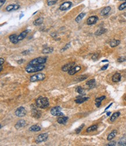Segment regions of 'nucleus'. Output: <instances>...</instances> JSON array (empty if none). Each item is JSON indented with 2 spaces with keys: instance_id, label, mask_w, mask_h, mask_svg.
<instances>
[{
  "instance_id": "obj_1",
  "label": "nucleus",
  "mask_w": 126,
  "mask_h": 146,
  "mask_svg": "<svg viewBox=\"0 0 126 146\" xmlns=\"http://www.w3.org/2000/svg\"><path fill=\"white\" fill-rule=\"evenodd\" d=\"M35 104L37 107L40 108L45 109L48 107L50 105V102L46 97H40L35 101Z\"/></svg>"
},
{
  "instance_id": "obj_2",
  "label": "nucleus",
  "mask_w": 126,
  "mask_h": 146,
  "mask_svg": "<svg viewBox=\"0 0 126 146\" xmlns=\"http://www.w3.org/2000/svg\"><path fill=\"white\" fill-rule=\"evenodd\" d=\"M45 68V65H33L28 64L26 67L25 69L27 73H34V72H40L42 71Z\"/></svg>"
},
{
  "instance_id": "obj_3",
  "label": "nucleus",
  "mask_w": 126,
  "mask_h": 146,
  "mask_svg": "<svg viewBox=\"0 0 126 146\" xmlns=\"http://www.w3.org/2000/svg\"><path fill=\"white\" fill-rule=\"evenodd\" d=\"M46 57H38L37 58L31 60L29 64L33 65H43L46 62Z\"/></svg>"
},
{
  "instance_id": "obj_4",
  "label": "nucleus",
  "mask_w": 126,
  "mask_h": 146,
  "mask_svg": "<svg viewBox=\"0 0 126 146\" xmlns=\"http://www.w3.org/2000/svg\"><path fill=\"white\" fill-rule=\"evenodd\" d=\"M46 75L44 73H37L33 76H31L30 78V80L31 82H35L37 81H42L45 79Z\"/></svg>"
},
{
  "instance_id": "obj_5",
  "label": "nucleus",
  "mask_w": 126,
  "mask_h": 146,
  "mask_svg": "<svg viewBox=\"0 0 126 146\" xmlns=\"http://www.w3.org/2000/svg\"><path fill=\"white\" fill-rule=\"evenodd\" d=\"M61 108L60 107L57 106L54 107L52 108L51 110V114H52L53 116H63V114L61 112Z\"/></svg>"
},
{
  "instance_id": "obj_6",
  "label": "nucleus",
  "mask_w": 126,
  "mask_h": 146,
  "mask_svg": "<svg viewBox=\"0 0 126 146\" xmlns=\"http://www.w3.org/2000/svg\"><path fill=\"white\" fill-rule=\"evenodd\" d=\"M48 137V134L47 133H41V134H39L37 137V138H35V142L37 144H38V143H42V142L46 141L47 140Z\"/></svg>"
},
{
  "instance_id": "obj_7",
  "label": "nucleus",
  "mask_w": 126,
  "mask_h": 146,
  "mask_svg": "<svg viewBox=\"0 0 126 146\" xmlns=\"http://www.w3.org/2000/svg\"><path fill=\"white\" fill-rule=\"evenodd\" d=\"M27 111L23 107H20L15 111V115L18 117H23L26 115Z\"/></svg>"
},
{
  "instance_id": "obj_8",
  "label": "nucleus",
  "mask_w": 126,
  "mask_h": 146,
  "mask_svg": "<svg viewBox=\"0 0 126 146\" xmlns=\"http://www.w3.org/2000/svg\"><path fill=\"white\" fill-rule=\"evenodd\" d=\"M72 5V2H70V1H68V2H65L61 4L60 6L59 9L61 11H66L69 9Z\"/></svg>"
},
{
  "instance_id": "obj_9",
  "label": "nucleus",
  "mask_w": 126,
  "mask_h": 146,
  "mask_svg": "<svg viewBox=\"0 0 126 146\" xmlns=\"http://www.w3.org/2000/svg\"><path fill=\"white\" fill-rule=\"evenodd\" d=\"M98 16H92L88 18V19H87V23L88 25H92V24H95L98 21Z\"/></svg>"
},
{
  "instance_id": "obj_10",
  "label": "nucleus",
  "mask_w": 126,
  "mask_h": 146,
  "mask_svg": "<svg viewBox=\"0 0 126 146\" xmlns=\"http://www.w3.org/2000/svg\"><path fill=\"white\" fill-rule=\"evenodd\" d=\"M81 70V67L80 66H76V67H72L69 71H68V74L69 75H73L76 74V73H77L78 72H79Z\"/></svg>"
},
{
  "instance_id": "obj_11",
  "label": "nucleus",
  "mask_w": 126,
  "mask_h": 146,
  "mask_svg": "<svg viewBox=\"0 0 126 146\" xmlns=\"http://www.w3.org/2000/svg\"><path fill=\"white\" fill-rule=\"evenodd\" d=\"M74 64H75L74 62H70V63H67L62 67V70L64 72H68L72 67H73Z\"/></svg>"
},
{
  "instance_id": "obj_12",
  "label": "nucleus",
  "mask_w": 126,
  "mask_h": 146,
  "mask_svg": "<svg viewBox=\"0 0 126 146\" xmlns=\"http://www.w3.org/2000/svg\"><path fill=\"white\" fill-rule=\"evenodd\" d=\"M31 114H32V116H33L35 118H41V111H40L39 110H37L36 108H34L32 109V111H31Z\"/></svg>"
},
{
  "instance_id": "obj_13",
  "label": "nucleus",
  "mask_w": 126,
  "mask_h": 146,
  "mask_svg": "<svg viewBox=\"0 0 126 146\" xmlns=\"http://www.w3.org/2000/svg\"><path fill=\"white\" fill-rule=\"evenodd\" d=\"M26 124V121H24V120L23 119L19 120V121L16 123L15 127V128L16 129H19L22 128V127H24V126H25Z\"/></svg>"
},
{
  "instance_id": "obj_14",
  "label": "nucleus",
  "mask_w": 126,
  "mask_h": 146,
  "mask_svg": "<svg viewBox=\"0 0 126 146\" xmlns=\"http://www.w3.org/2000/svg\"><path fill=\"white\" fill-rule=\"evenodd\" d=\"M18 37V36H17L16 34H12V35L9 36V39L12 43L16 44H17L18 42H19Z\"/></svg>"
},
{
  "instance_id": "obj_15",
  "label": "nucleus",
  "mask_w": 126,
  "mask_h": 146,
  "mask_svg": "<svg viewBox=\"0 0 126 146\" xmlns=\"http://www.w3.org/2000/svg\"><path fill=\"white\" fill-rule=\"evenodd\" d=\"M122 79V75L119 73H116L115 75H113L112 78V80L113 82L117 83V82H120Z\"/></svg>"
},
{
  "instance_id": "obj_16",
  "label": "nucleus",
  "mask_w": 126,
  "mask_h": 146,
  "mask_svg": "<svg viewBox=\"0 0 126 146\" xmlns=\"http://www.w3.org/2000/svg\"><path fill=\"white\" fill-rule=\"evenodd\" d=\"M30 31V30H25V31L23 32L22 33H21L18 36V40H19V41H21V40H23V39H24V38L27 36L28 33H29Z\"/></svg>"
},
{
  "instance_id": "obj_17",
  "label": "nucleus",
  "mask_w": 126,
  "mask_h": 146,
  "mask_svg": "<svg viewBox=\"0 0 126 146\" xmlns=\"http://www.w3.org/2000/svg\"><path fill=\"white\" fill-rule=\"evenodd\" d=\"M68 117L67 116H62V117H59L58 119H57V122L60 124H66L68 122Z\"/></svg>"
},
{
  "instance_id": "obj_18",
  "label": "nucleus",
  "mask_w": 126,
  "mask_h": 146,
  "mask_svg": "<svg viewBox=\"0 0 126 146\" xmlns=\"http://www.w3.org/2000/svg\"><path fill=\"white\" fill-rule=\"evenodd\" d=\"M86 84L90 88V89H93L96 86V81L94 79L90 80L88 81L86 83Z\"/></svg>"
},
{
  "instance_id": "obj_19",
  "label": "nucleus",
  "mask_w": 126,
  "mask_h": 146,
  "mask_svg": "<svg viewBox=\"0 0 126 146\" xmlns=\"http://www.w3.org/2000/svg\"><path fill=\"white\" fill-rule=\"evenodd\" d=\"M89 97H77L76 100H75V102L77 104H81V103L87 101Z\"/></svg>"
},
{
  "instance_id": "obj_20",
  "label": "nucleus",
  "mask_w": 126,
  "mask_h": 146,
  "mask_svg": "<svg viewBox=\"0 0 126 146\" xmlns=\"http://www.w3.org/2000/svg\"><path fill=\"white\" fill-rule=\"evenodd\" d=\"M111 7H106L105 8H104L101 12V15L102 16H105L107 14H108L109 12L111 11Z\"/></svg>"
},
{
  "instance_id": "obj_21",
  "label": "nucleus",
  "mask_w": 126,
  "mask_h": 146,
  "mask_svg": "<svg viewBox=\"0 0 126 146\" xmlns=\"http://www.w3.org/2000/svg\"><path fill=\"white\" fill-rule=\"evenodd\" d=\"M41 127L38 125H33L29 128V130L31 132H39L41 130Z\"/></svg>"
},
{
  "instance_id": "obj_22",
  "label": "nucleus",
  "mask_w": 126,
  "mask_h": 146,
  "mask_svg": "<svg viewBox=\"0 0 126 146\" xmlns=\"http://www.w3.org/2000/svg\"><path fill=\"white\" fill-rule=\"evenodd\" d=\"M117 132L116 130H113L108 135V136H107V140L110 141V140H111L113 139L115 136H116V134H117Z\"/></svg>"
},
{
  "instance_id": "obj_23",
  "label": "nucleus",
  "mask_w": 126,
  "mask_h": 146,
  "mask_svg": "<svg viewBox=\"0 0 126 146\" xmlns=\"http://www.w3.org/2000/svg\"><path fill=\"white\" fill-rule=\"evenodd\" d=\"M106 31H107V30L105 29V28H100L98 30H97V31L95 32V34L97 36H101L105 33H106Z\"/></svg>"
},
{
  "instance_id": "obj_24",
  "label": "nucleus",
  "mask_w": 126,
  "mask_h": 146,
  "mask_svg": "<svg viewBox=\"0 0 126 146\" xmlns=\"http://www.w3.org/2000/svg\"><path fill=\"white\" fill-rule=\"evenodd\" d=\"M43 21H44V18L41 17V18H38V19H37L36 20H35L33 22V24L35 26H39L43 23Z\"/></svg>"
},
{
  "instance_id": "obj_25",
  "label": "nucleus",
  "mask_w": 126,
  "mask_h": 146,
  "mask_svg": "<svg viewBox=\"0 0 126 146\" xmlns=\"http://www.w3.org/2000/svg\"><path fill=\"white\" fill-rule=\"evenodd\" d=\"M97 129H98V125H92V126H90L89 127H88L86 130V132H87V133H90V132H94V131L96 130Z\"/></svg>"
},
{
  "instance_id": "obj_26",
  "label": "nucleus",
  "mask_w": 126,
  "mask_h": 146,
  "mask_svg": "<svg viewBox=\"0 0 126 146\" xmlns=\"http://www.w3.org/2000/svg\"><path fill=\"white\" fill-rule=\"evenodd\" d=\"M120 43V41L118 40H113L110 43V45L111 47H115L118 45Z\"/></svg>"
},
{
  "instance_id": "obj_27",
  "label": "nucleus",
  "mask_w": 126,
  "mask_h": 146,
  "mask_svg": "<svg viewBox=\"0 0 126 146\" xmlns=\"http://www.w3.org/2000/svg\"><path fill=\"white\" fill-rule=\"evenodd\" d=\"M120 115V112H115L114 114H113V115H112V116L111 117V122H114L115 121H116V119H117Z\"/></svg>"
},
{
  "instance_id": "obj_28",
  "label": "nucleus",
  "mask_w": 126,
  "mask_h": 146,
  "mask_svg": "<svg viewBox=\"0 0 126 146\" xmlns=\"http://www.w3.org/2000/svg\"><path fill=\"white\" fill-rule=\"evenodd\" d=\"M53 51V48L50 47L45 48L44 49L42 50V53L43 54H50Z\"/></svg>"
},
{
  "instance_id": "obj_29",
  "label": "nucleus",
  "mask_w": 126,
  "mask_h": 146,
  "mask_svg": "<svg viewBox=\"0 0 126 146\" xmlns=\"http://www.w3.org/2000/svg\"><path fill=\"white\" fill-rule=\"evenodd\" d=\"M118 145L120 146H126V137H123L120 138L119 142H118Z\"/></svg>"
},
{
  "instance_id": "obj_30",
  "label": "nucleus",
  "mask_w": 126,
  "mask_h": 146,
  "mask_svg": "<svg viewBox=\"0 0 126 146\" xmlns=\"http://www.w3.org/2000/svg\"><path fill=\"white\" fill-rule=\"evenodd\" d=\"M85 16V13H81L80 14H79V15L77 16V18H76V22L77 23H79L81 20L83 19V18H84Z\"/></svg>"
},
{
  "instance_id": "obj_31",
  "label": "nucleus",
  "mask_w": 126,
  "mask_h": 146,
  "mask_svg": "<svg viewBox=\"0 0 126 146\" xmlns=\"http://www.w3.org/2000/svg\"><path fill=\"white\" fill-rule=\"evenodd\" d=\"M76 91L78 93L81 94V95H85V91H84V89L82 88L81 86H79L76 88Z\"/></svg>"
},
{
  "instance_id": "obj_32",
  "label": "nucleus",
  "mask_w": 126,
  "mask_h": 146,
  "mask_svg": "<svg viewBox=\"0 0 126 146\" xmlns=\"http://www.w3.org/2000/svg\"><path fill=\"white\" fill-rule=\"evenodd\" d=\"M6 10L8 12H10L12 10H15V4H11L6 7Z\"/></svg>"
},
{
  "instance_id": "obj_33",
  "label": "nucleus",
  "mask_w": 126,
  "mask_h": 146,
  "mask_svg": "<svg viewBox=\"0 0 126 146\" xmlns=\"http://www.w3.org/2000/svg\"><path fill=\"white\" fill-rule=\"evenodd\" d=\"M88 78L87 76L86 75H83V76H79L78 78H77V80L79 81V82H80V81H83L84 80Z\"/></svg>"
},
{
  "instance_id": "obj_34",
  "label": "nucleus",
  "mask_w": 126,
  "mask_h": 146,
  "mask_svg": "<svg viewBox=\"0 0 126 146\" xmlns=\"http://www.w3.org/2000/svg\"><path fill=\"white\" fill-rule=\"evenodd\" d=\"M57 0H47V4L49 6L53 5L57 2Z\"/></svg>"
},
{
  "instance_id": "obj_35",
  "label": "nucleus",
  "mask_w": 126,
  "mask_h": 146,
  "mask_svg": "<svg viewBox=\"0 0 126 146\" xmlns=\"http://www.w3.org/2000/svg\"><path fill=\"white\" fill-rule=\"evenodd\" d=\"M84 125H85L84 124H82V125H81V126H79V127H78L77 129H76V133L77 134H79V133H80V132L82 130V129H83V127H84Z\"/></svg>"
},
{
  "instance_id": "obj_36",
  "label": "nucleus",
  "mask_w": 126,
  "mask_h": 146,
  "mask_svg": "<svg viewBox=\"0 0 126 146\" xmlns=\"http://www.w3.org/2000/svg\"><path fill=\"white\" fill-rule=\"evenodd\" d=\"M125 8H126V2H124V3H123L122 4H121L119 6V7H118V9H119L120 11L123 10V9H124Z\"/></svg>"
},
{
  "instance_id": "obj_37",
  "label": "nucleus",
  "mask_w": 126,
  "mask_h": 146,
  "mask_svg": "<svg viewBox=\"0 0 126 146\" xmlns=\"http://www.w3.org/2000/svg\"><path fill=\"white\" fill-rule=\"evenodd\" d=\"M70 47V43L67 44L64 47H63V48H62V50H61V52H63V51H66V50H67L68 48H69Z\"/></svg>"
},
{
  "instance_id": "obj_38",
  "label": "nucleus",
  "mask_w": 126,
  "mask_h": 146,
  "mask_svg": "<svg viewBox=\"0 0 126 146\" xmlns=\"http://www.w3.org/2000/svg\"><path fill=\"white\" fill-rule=\"evenodd\" d=\"M106 99V97L105 96H102L101 97L97 98V99H95V102H102L103 100Z\"/></svg>"
},
{
  "instance_id": "obj_39",
  "label": "nucleus",
  "mask_w": 126,
  "mask_h": 146,
  "mask_svg": "<svg viewBox=\"0 0 126 146\" xmlns=\"http://www.w3.org/2000/svg\"><path fill=\"white\" fill-rule=\"evenodd\" d=\"M126 61V58L124 57V56H122V57L119 58L117 59V61L118 62H123Z\"/></svg>"
},
{
  "instance_id": "obj_40",
  "label": "nucleus",
  "mask_w": 126,
  "mask_h": 146,
  "mask_svg": "<svg viewBox=\"0 0 126 146\" xmlns=\"http://www.w3.org/2000/svg\"><path fill=\"white\" fill-rule=\"evenodd\" d=\"M116 142H115V141H112V142H110L109 143H108L107 144H106V146H116Z\"/></svg>"
},
{
  "instance_id": "obj_41",
  "label": "nucleus",
  "mask_w": 126,
  "mask_h": 146,
  "mask_svg": "<svg viewBox=\"0 0 126 146\" xmlns=\"http://www.w3.org/2000/svg\"><path fill=\"white\" fill-rule=\"evenodd\" d=\"M98 54H94V55H93L92 56V59L94 60H96L98 59Z\"/></svg>"
},
{
  "instance_id": "obj_42",
  "label": "nucleus",
  "mask_w": 126,
  "mask_h": 146,
  "mask_svg": "<svg viewBox=\"0 0 126 146\" xmlns=\"http://www.w3.org/2000/svg\"><path fill=\"white\" fill-rule=\"evenodd\" d=\"M108 66L109 65L107 64V65H104L103 67H101V71H105V70H106V69L108 67Z\"/></svg>"
},
{
  "instance_id": "obj_43",
  "label": "nucleus",
  "mask_w": 126,
  "mask_h": 146,
  "mask_svg": "<svg viewBox=\"0 0 126 146\" xmlns=\"http://www.w3.org/2000/svg\"><path fill=\"white\" fill-rule=\"evenodd\" d=\"M5 1L6 0H0V7H2V6L4 4Z\"/></svg>"
},
{
  "instance_id": "obj_44",
  "label": "nucleus",
  "mask_w": 126,
  "mask_h": 146,
  "mask_svg": "<svg viewBox=\"0 0 126 146\" xmlns=\"http://www.w3.org/2000/svg\"><path fill=\"white\" fill-rule=\"evenodd\" d=\"M101 102H96V103H95V105H96L98 108L99 107L101 106Z\"/></svg>"
},
{
  "instance_id": "obj_45",
  "label": "nucleus",
  "mask_w": 126,
  "mask_h": 146,
  "mask_svg": "<svg viewBox=\"0 0 126 146\" xmlns=\"http://www.w3.org/2000/svg\"><path fill=\"white\" fill-rule=\"evenodd\" d=\"M24 62V59H20V60H18V61H17L18 64H21V63H23Z\"/></svg>"
},
{
  "instance_id": "obj_46",
  "label": "nucleus",
  "mask_w": 126,
  "mask_h": 146,
  "mask_svg": "<svg viewBox=\"0 0 126 146\" xmlns=\"http://www.w3.org/2000/svg\"><path fill=\"white\" fill-rule=\"evenodd\" d=\"M30 53V51H29V50H27V51H23V52H22V54L23 55H27L28 54Z\"/></svg>"
},
{
  "instance_id": "obj_47",
  "label": "nucleus",
  "mask_w": 126,
  "mask_h": 146,
  "mask_svg": "<svg viewBox=\"0 0 126 146\" xmlns=\"http://www.w3.org/2000/svg\"><path fill=\"white\" fill-rule=\"evenodd\" d=\"M4 62V59L2 58H0V63H1V65H2Z\"/></svg>"
},
{
  "instance_id": "obj_48",
  "label": "nucleus",
  "mask_w": 126,
  "mask_h": 146,
  "mask_svg": "<svg viewBox=\"0 0 126 146\" xmlns=\"http://www.w3.org/2000/svg\"><path fill=\"white\" fill-rule=\"evenodd\" d=\"M112 104H113V103H111V104H110V105H109V106H108V107H107V108H106V109H105V111H106V110H107V109H109V108H110V107H111V105H112Z\"/></svg>"
},
{
  "instance_id": "obj_49",
  "label": "nucleus",
  "mask_w": 126,
  "mask_h": 146,
  "mask_svg": "<svg viewBox=\"0 0 126 146\" xmlns=\"http://www.w3.org/2000/svg\"><path fill=\"white\" fill-rule=\"evenodd\" d=\"M111 112H107V114H106V115L109 116L110 115H111Z\"/></svg>"
},
{
  "instance_id": "obj_50",
  "label": "nucleus",
  "mask_w": 126,
  "mask_h": 146,
  "mask_svg": "<svg viewBox=\"0 0 126 146\" xmlns=\"http://www.w3.org/2000/svg\"><path fill=\"white\" fill-rule=\"evenodd\" d=\"M2 65H0V72H1V71H2Z\"/></svg>"
},
{
  "instance_id": "obj_51",
  "label": "nucleus",
  "mask_w": 126,
  "mask_h": 146,
  "mask_svg": "<svg viewBox=\"0 0 126 146\" xmlns=\"http://www.w3.org/2000/svg\"><path fill=\"white\" fill-rule=\"evenodd\" d=\"M23 16H24V15H23V14L20 15V17H19V19H21V18H22Z\"/></svg>"
},
{
  "instance_id": "obj_52",
  "label": "nucleus",
  "mask_w": 126,
  "mask_h": 146,
  "mask_svg": "<svg viewBox=\"0 0 126 146\" xmlns=\"http://www.w3.org/2000/svg\"><path fill=\"white\" fill-rule=\"evenodd\" d=\"M102 62H108V61L107 60H103V61H102Z\"/></svg>"
},
{
  "instance_id": "obj_53",
  "label": "nucleus",
  "mask_w": 126,
  "mask_h": 146,
  "mask_svg": "<svg viewBox=\"0 0 126 146\" xmlns=\"http://www.w3.org/2000/svg\"><path fill=\"white\" fill-rule=\"evenodd\" d=\"M124 15L126 17V13H124Z\"/></svg>"
},
{
  "instance_id": "obj_54",
  "label": "nucleus",
  "mask_w": 126,
  "mask_h": 146,
  "mask_svg": "<svg viewBox=\"0 0 126 146\" xmlns=\"http://www.w3.org/2000/svg\"><path fill=\"white\" fill-rule=\"evenodd\" d=\"M120 1H126V0H119Z\"/></svg>"
},
{
  "instance_id": "obj_55",
  "label": "nucleus",
  "mask_w": 126,
  "mask_h": 146,
  "mask_svg": "<svg viewBox=\"0 0 126 146\" xmlns=\"http://www.w3.org/2000/svg\"></svg>"
}]
</instances>
